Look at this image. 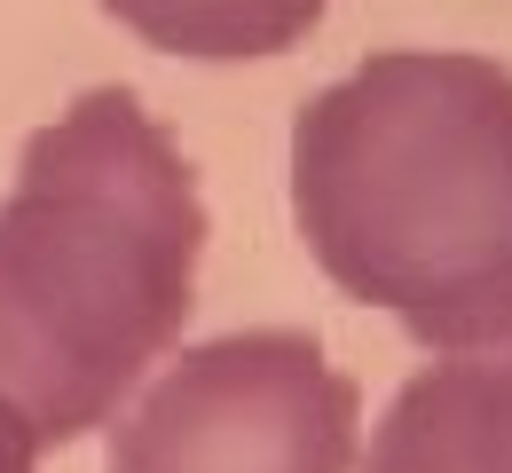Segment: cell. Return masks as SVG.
<instances>
[{"label": "cell", "instance_id": "obj_4", "mask_svg": "<svg viewBox=\"0 0 512 473\" xmlns=\"http://www.w3.org/2000/svg\"><path fill=\"white\" fill-rule=\"evenodd\" d=\"M363 473H512V339L402 379Z\"/></svg>", "mask_w": 512, "mask_h": 473}, {"label": "cell", "instance_id": "obj_5", "mask_svg": "<svg viewBox=\"0 0 512 473\" xmlns=\"http://www.w3.org/2000/svg\"><path fill=\"white\" fill-rule=\"evenodd\" d=\"M331 0H103L142 48L190 56V64H253L284 56L323 24Z\"/></svg>", "mask_w": 512, "mask_h": 473}, {"label": "cell", "instance_id": "obj_6", "mask_svg": "<svg viewBox=\"0 0 512 473\" xmlns=\"http://www.w3.org/2000/svg\"><path fill=\"white\" fill-rule=\"evenodd\" d=\"M40 466V442H32V426L16 418V410L0 403V473H32Z\"/></svg>", "mask_w": 512, "mask_h": 473}, {"label": "cell", "instance_id": "obj_3", "mask_svg": "<svg viewBox=\"0 0 512 473\" xmlns=\"http://www.w3.org/2000/svg\"><path fill=\"white\" fill-rule=\"evenodd\" d=\"M363 395L316 332L182 347L111 434V473H355Z\"/></svg>", "mask_w": 512, "mask_h": 473}, {"label": "cell", "instance_id": "obj_1", "mask_svg": "<svg viewBox=\"0 0 512 473\" xmlns=\"http://www.w3.org/2000/svg\"><path fill=\"white\" fill-rule=\"evenodd\" d=\"M205 198L134 87H87L24 142L0 198V403L64 450L182 339Z\"/></svg>", "mask_w": 512, "mask_h": 473}, {"label": "cell", "instance_id": "obj_2", "mask_svg": "<svg viewBox=\"0 0 512 473\" xmlns=\"http://www.w3.org/2000/svg\"><path fill=\"white\" fill-rule=\"evenodd\" d=\"M292 213L316 269L418 347L512 339V71L379 48L292 119Z\"/></svg>", "mask_w": 512, "mask_h": 473}]
</instances>
